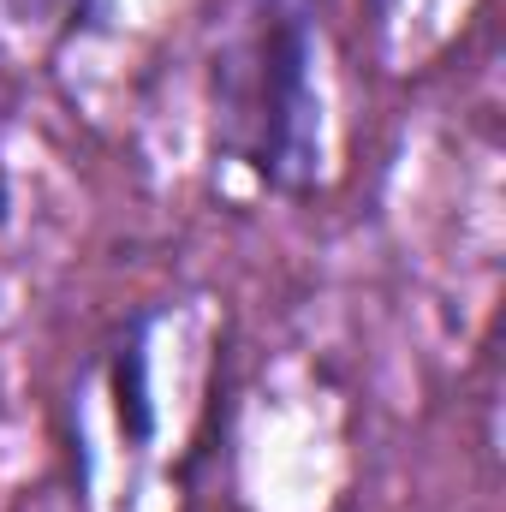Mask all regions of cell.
I'll return each mask as SVG.
<instances>
[{"label":"cell","mask_w":506,"mask_h":512,"mask_svg":"<svg viewBox=\"0 0 506 512\" xmlns=\"http://www.w3.org/2000/svg\"><path fill=\"white\" fill-rule=\"evenodd\" d=\"M221 143L280 191L322 173V72L316 0H227L215 42Z\"/></svg>","instance_id":"1"}]
</instances>
